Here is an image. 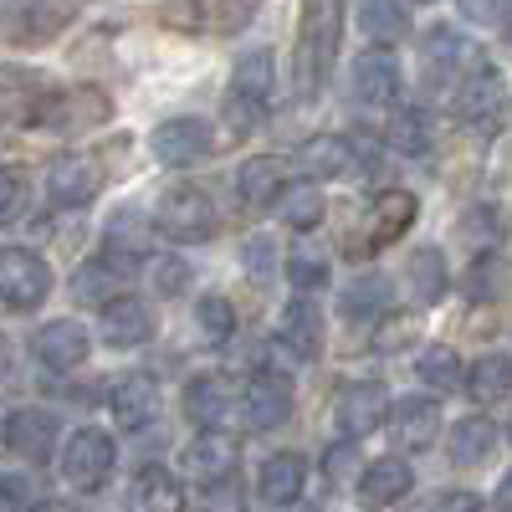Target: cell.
<instances>
[{"label": "cell", "instance_id": "6da1fadb", "mask_svg": "<svg viewBox=\"0 0 512 512\" xmlns=\"http://www.w3.org/2000/svg\"><path fill=\"white\" fill-rule=\"evenodd\" d=\"M344 36V0H303V31H297V93L318 98L338 62Z\"/></svg>", "mask_w": 512, "mask_h": 512}, {"label": "cell", "instance_id": "7a4b0ae2", "mask_svg": "<svg viewBox=\"0 0 512 512\" xmlns=\"http://www.w3.org/2000/svg\"><path fill=\"white\" fill-rule=\"evenodd\" d=\"M77 6L72 0H6L0 6V41L6 47H52V41L72 26Z\"/></svg>", "mask_w": 512, "mask_h": 512}, {"label": "cell", "instance_id": "3957f363", "mask_svg": "<svg viewBox=\"0 0 512 512\" xmlns=\"http://www.w3.org/2000/svg\"><path fill=\"white\" fill-rule=\"evenodd\" d=\"M159 21L185 36H236L256 21V0H159Z\"/></svg>", "mask_w": 512, "mask_h": 512}, {"label": "cell", "instance_id": "277c9868", "mask_svg": "<svg viewBox=\"0 0 512 512\" xmlns=\"http://www.w3.org/2000/svg\"><path fill=\"white\" fill-rule=\"evenodd\" d=\"M272 93H277V67H272V52H246L231 72V93H226V113H231V128L236 134H251L256 123L267 118L272 108Z\"/></svg>", "mask_w": 512, "mask_h": 512}, {"label": "cell", "instance_id": "5b68a950", "mask_svg": "<svg viewBox=\"0 0 512 512\" xmlns=\"http://www.w3.org/2000/svg\"><path fill=\"white\" fill-rule=\"evenodd\" d=\"M410 221H415V195L410 190H384L369 210H364V221L354 226L359 236H349L344 241V251L354 256H374V251H384L390 241H400L405 231H410Z\"/></svg>", "mask_w": 512, "mask_h": 512}, {"label": "cell", "instance_id": "8992f818", "mask_svg": "<svg viewBox=\"0 0 512 512\" xmlns=\"http://www.w3.org/2000/svg\"><path fill=\"white\" fill-rule=\"evenodd\" d=\"M487 57L472 47V36H461L456 26H436L425 36V82L441 93H456L466 77H472Z\"/></svg>", "mask_w": 512, "mask_h": 512}, {"label": "cell", "instance_id": "52a82bcc", "mask_svg": "<svg viewBox=\"0 0 512 512\" xmlns=\"http://www.w3.org/2000/svg\"><path fill=\"white\" fill-rule=\"evenodd\" d=\"M113 461H118L113 436L98 431V425H88V431H77V436L62 446V477H67V487H77V492H98V487L113 477Z\"/></svg>", "mask_w": 512, "mask_h": 512}, {"label": "cell", "instance_id": "ba28073f", "mask_svg": "<svg viewBox=\"0 0 512 512\" xmlns=\"http://www.w3.org/2000/svg\"><path fill=\"white\" fill-rule=\"evenodd\" d=\"M47 292H52V267L36 251H21V246L0 251V297H6V308L31 313L47 303Z\"/></svg>", "mask_w": 512, "mask_h": 512}, {"label": "cell", "instance_id": "9c48e42d", "mask_svg": "<svg viewBox=\"0 0 512 512\" xmlns=\"http://www.w3.org/2000/svg\"><path fill=\"white\" fill-rule=\"evenodd\" d=\"M159 231L175 241H205L216 231V205H210L205 190L195 185H175L159 195Z\"/></svg>", "mask_w": 512, "mask_h": 512}, {"label": "cell", "instance_id": "30bf717a", "mask_svg": "<svg viewBox=\"0 0 512 512\" xmlns=\"http://www.w3.org/2000/svg\"><path fill=\"white\" fill-rule=\"evenodd\" d=\"M149 149L169 169H190V164H200L210 149H216V128H210L205 118H169V123H159L149 134Z\"/></svg>", "mask_w": 512, "mask_h": 512}, {"label": "cell", "instance_id": "8fae6325", "mask_svg": "<svg viewBox=\"0 0 512 512\" xmlns=\"http://www.w3.org/2000/svg\"><path fill=\"white\" fill-rule=\"evenodd\" d=\"M384 415H390V395H384V384H374V379H349L344 390H338V400H333L338 431L354 436V441L374 436L384 425Z\"/></svg>", "mask_w": 512, "mask_h": 512}, {"label": "cell", "instance_id": "7c38bea8", "mask_svg": "<svg viewBox=\"0 0 512 512\" xmlns=\"http://www.w3.org/2000/svg\"><path fill=\"white\" fill-rule=\"evenodd\" d=\"M98 333L113 349H139L144 338H154V308L144 297H108L98 308Z\"/></svg>", "mask_w": 512, "mask_h": 512}, {"label": "cell", "instance_id": "4fadbf2b", "mask_svg": "<svg viewBox=\"0 0 512 512\" xmlns=\"http://www.w3.org/2000/svg\"><path fill=\"white\" fill-rule=\"evenodd\" d=\"M108 118V93L98 88H72L62 98H47V108L36 113L41 128H52V134H82V128H93Z\"/></svg>", "mask_w": 512, "mask_h": 512}, {"label": "cell", "instance_id": "5bb4252c", "mask_svg": "<svg viewBox=\"0 0 512 512\" xmlns=\"http://www.w3.org/2000/svg\"><path fill=\"white\" fill-rule=\"evenodd\" d=\"M236 472V446L216 431H200L185 451H180V477L200 482V487H216V482H231Z\"/></svg>", "mask_w": 512, "mask_h": 512}, {"label": "cell", "instance_id": "9a60e30c", "mask_svg": "<svg viewBox=\"0 0 512 512\" xmlns=\"http://www.w3.org/2000/svg\"><path fill=\"white\" fill-rule=\"evenodd\" d=\"M241 415L251 431H277V425H287L292 415V384L282 374H256L246 384V395H241Z\"/></svg>", "mask_w": 512, "mask_h": 512}, {"label": "cell", "instance_id": "2e32d148", "mask_svg": "<svg viewBox=\"0 0 512 512\" xmlns=\"http://www.w3.org/2000/svg\"><path fill=\"white\" fill-rule=\"evenodd\" d=\"M57 436H62V425H57L52 410H16V415L6 420V446H11L21 461H52Z\"/></svg>", "mask_w": 512, "mask_h": 512}, {"label": "cell", "instance_id": "e0dca14e", "mask_svg": "<svg viewBox=\"0 0 512 512\" xmlns=\"http://www.w3.org/2000/svg\"><path fill=\"white\" fill-rule=\"evenodd\" d=\"M31 354L47 364V369H77L88 359V328L77 318H57V323H41L31 338Z\"/></svg>", "mask_w": 512, "mask_h": 512}, {"label": "cell", "instance_id": "ac0fdd59", "mask_svg": "<svg viewBox=\"0 0 512 512\" xmlns=\"http://www.w3.org/2000/svg\"><path fill=\"white\" fill-rule=\"evenodd\" d=\"M47 108V82L31 67H0V123H36Z\"/></svg>", "mask_w": 512, "mask_h": 512}, {"label": "cell", "instance_id": "d6986e66", "mask_svg": "<svg viewBox=\"0 0 512 512\" xmlns=\"http://www.w3.org/2000/svg\"><path fill=\"white\" fill-rule=\"evenodd\" d=\"M134 256H123V251H108L103 246V256H93V262L88 267H82L77 277H72V297H77V303H108V297H118L113 287L123 282V277H134Z\"/></svg>", "mask_w": 512, "mask_h": 512}, {"label": "cell", "instance_id": "ffe728a7", "mask_svg": "<svg viewBox=\"0 0 512 512\" xmlns=\"http://www.w3.org/2000/svg\"><path fill=\"white\" fill-rule=\"evenodd\" d=\"M47 195L52 205H88L98 195V164L88 154H62L47 164Z\"/></svg>", "mask_w": 512, "mask_h": 512}, {"label": "cell", "instance_id": "44dd1931", "mask_svg": "<svg viewBox=\"0 0 512 512\" xmlns=\"http://www.w3.org/2000/svg\"><path fill=\"white\" fill-rule=\"evenodd\" d=\"M303 482H308V461L297 451H277L262 461V472H256V497L267 507H287L303 497Z\"/></svg>", "mask_w": 512, "mask_h": 512}, {"label": "cell", "instance_id": "7402d4cb", "mask_svg": "<svg viewBox=\"0 0 512 512\" xmlns=\"http://www.w3.org/2000/svg\"><path fill=\"white\" fill-rule=\"evenodd\" d=\"M354 98L364 108H390L400 98V62L390 52H364L354 62Z\"/></svg>", "mask_w": 512, "mask_h": 512}, {"label": "cell", "instance_id": "603a6c76", "mask_svg": "<svg viewBox=\"0 0 512 512\" xmlns=\"http://www.w3.org/2000/svg\"><path fill=\"white\" fill-rule=\"evenodd\" d=\"M185 415L195 431H221L231 415V384L221 374H195L185 384Z\"/></svg>", "mask_w": 512, "mask_h": 512}, {"label": "cell", "instance_id": "cb8c5ba5", "mask_svg": "<svg viewBox=\"0 0 512 512\" xmlns=\"http://www.w3.org/2000/svg\"><path fill=\"white\" fill-rule=\"evenodd\" d=\"M441 436V405L431 395H410L395 405V446L400 451H431Z\"/></svg>", "mask_w": 512, "mask_h": 512}, {"label": "cell", "instance_id": "d4e9b609", "mask_svg": "<svg viewBox=\"0 0 512 512\" xmlns=\"http://www.w3.org/2000/svg\"><path fill=\"white\" fill-rule=\"evenodd\" d=\"M497 451V425L487 415H466L451 425V436H446V456L451 466H461V472H472V466H487Z\"/></svg>", "mask_w": 512, "mask_h": 512}, {"label": "cell", "instance_id": "484cf974", "mask_svg": "<svg viewBox=\"0 0 512 512\" xmlns=\"http://www.w3.org/2000/svg\"><path fill=\"white\" fill-rule=\"evenodd\" d=\"M108 400H113V420L123 425V431H144V425L159 415V390L144 374H123Z\"/></svg>", "mask_w": 512, "mask_h": 512}, {"label": "cell", "instance_id": "4316f807", "mask_svg": "<svg viewBox=\"0 0 512 512\" xmlns=\"http://www.w3.org/2000/svg\"><path fill=\"white\" fill-rule=\"evenodd\" d=\"M236 190H241V200L256 205V210L277 205L282 190H287V164H282L277 154H256V159H246V164H241V175H236Z\"/></svg>", "mask_w": 512, "mask_h": 512}, {"label": "cell", "instance_id": "83f0119b", "mask_svg": "<svg viewBox=\"0 0 512 512\" xmlns=\"http://www.w3.org/2000/svg\"><path fill=\"white\" fill-rule=\"evenodd\" d=\"M410 487H415V472H410L400 456H379V461H369V466H364V477H359V497H364L369 507H390V502H400Z\"/></svg>", "mask_w": 512, "mask_h": 512}, {"label": "cell", "instance_id": "f1b7e54d", "mask_svg": "<svg viewBox=\"0 0 512 512\" xmlns=\"http://www.w3.org/2000/svg\"><path fill=\"white\" fill-rule=\"evenodd\" d=\"M282 344L297 359H318L323 354V313L308 303V297H297V303L282 308Z\"/></svg>", "mask_w": 512, "mask_h": 512}, {"label": "cell", "instance_id": "f546056e", "mask_svg": "<svg viewBox=\"0 0 512 512\" xmlns=\"http://www.w3.org/2000/svg\"><path fill=\"white\" fill-rule=\"evenodd\" d=\"M405 282H410V297H415V308H431L446 297L451 277H446V256L436 246H420L410 262H405Z\"/></svg>", "mask_w": 512, "mask_h": 512}, {"label": "cell", "instance_id": "4dcf8cb0", "mask_svg": "<svg viewBox=\"0 0 512 512\" xmlns=\"http://www.w3.org/2000/svg\"><path fill=\"white\" fill-rule=\"evenodd\" d=\"M359 31L379 47H390L410 31V6L405 0H359Z\"/></svg>", "mask_w": 512, "mask_h": 512}, {"label": "cell", "instance_id": "1f68e13d", "mask_svg": "<svg viewBox=\"0 0 512 512\" xmlns=\"http://www.w3.org/2000/svg\"><path fill=\"white\" fill-rule=\"evenodd\" d=\"M349 144L344 139H333V134H318V139H308L303 149H297V169L318 185V180H338L349 169Z\"/></svg>", "mask_w": 512, "mask_h": 512}, {"label": "cell", "instance_id": "d6a6232c", "mask_svg": "<svg viewBox=\"0 0 512 512\" xmlns=\"http://www.w3.org/2000/svg\"><path fill=\"white\" fill-rule=\"evenodd\" d=\"M466 395L477 405H497L512 395V359L507 354H482L472 369H466Z\"/></svg>", "mask_w": 512, "mask_h": 512}, {"label": "cell", "instance_id": "836d02e7", "mask_svg": "<svg viewBox=\"0 0 512 512\" xmlns=\"http://www.w3.org/2000/svg\"><path fill=\"white\" fill-rule=\"evenodd\" d=\"M154 241V226L144 221V210H113L108 226H103V246L108 251H123V256H134V262H144V251Z\"/></svg>", "mask_w": 512, "mask_h": 512}, {"label": "cell", "instance_id": "e575fe53", "mask_svg": "<svg viewBox=\"0 0 512 512\" xmlns=\"http://www.w3.org/2000/svg\"><path fill=\"white\" fill-rule=\"evenodd\" d=\"M384 149H395L405 159H420L431 149V118H425V108H395L390 128H384Z\"/></svg>", "mask_w": 512, "mask_h": 512}, {"label": "cell", "instance_id": "d590c367", "mask_svg": "<svg viewBox=\"0 0 512 512\" xmlns=\"http://www.w3.org/2000/svg\"><path fill=\"white\" fill-rule=\"evenodd\" d=\"M379 313H390V277H379V272H364L344 287V318L349 323H369Z\"/></svg>", "mask_w": 512, "mask_h": 512}, {"label": "cell", "instance_id": "8d00e7d4", "mask_svg": "<svg viewBox=\"0 0 512 512\" xmlns=\"http://www.w3.org/2000/svg\"><path fill=\"white\" fill-rule=\"evenodd\" d=\"M180 502H185L180 477L159 472V466H144L139 482H134V492H128V507H144V512H175Z\"/></svg>", "mask_w": 512, "mask_h": 512}, {"label": "cell", "instance_id": "74e56055", "mask_svg": "<svg viewBox=\"0 0 512 512\" xmlns=\"http://www.w3.org/2000/svg\"><path fill=\"white\" fill-rule=\"evenodd\" d=\"M451 98H456L461 118H492V108L502 103V77H497V67H487V62H482V67H477L472 77H466Z\"/></svg>", "mask_w": 512, "mask_h": 512}, {"label": "cell", "instance_id": "f35d334b", "mask_svg": "<svg viewBox=\"0 0 512 512\" xmlns=\"http://www.w3.org/2000/svg\"><path fill=\"white\" fill-rule=\"evenodd\" d=\"M466 297H472V303H502V297H512V262H502V256H477L472 277H466Z\"/></svg>", "mask_w": 512, "mask_h": 512}, {"label": "cell", "instance_id": "ab89813d", "mask_svg": "<svg viewBox=\"0 0 512 512\" xmlns=\"http://www.w3.org/2000/svg\"><path fill=\"white\" fill-rule=\"evenodd\" d=\"M415 374H420V384H425L431 395H456L461 384H466V374H461V364H456L451 349H425V354L415 359Z\"/></svg>", "mask_w": 512, "mask_h": 512}, {"label": "cell", "instance_id": "60d3db41", "mask_svg": "<svg viewBox=\"0 0 512 512\" xmlns=\"http://www.w3.org/2000/svg\"><path fill=\"white\" fill-rule=\"evenodd\" d=\"M195 323L205 333V344H226V338L236 333V308H231V297L226 292H205L200 303H195Z\"/></svg>", "mask_w": 512, "mask_h": 512}, {"label": "cell", "instance_id": "b9f144b4", "mask_svg": "<svg viewBox=\"0 0 512 512\" xmlns=\"http://www.w3.org/2000/svg\"><path fill=\"white\" fill-rule=\"evenodd\" d=\"M277 216H282L292 231H313V226L323 221V190H313V185L282 190V200H277Z\"/></svg>", "mask_w": 512, "mask_h": 512}, {"label": "cell", "instance_id": "7bdbcfd3", "mask_svg": "<svg viewBox=\"0 0 512 512\" xmlns=\"http://www.w3.org/2000/svg\"><path fill=\"white\" fill-rule=\"evenodd\" d=\"M287 277H292V287H297V292H318V287L328 282V262H323V251H318V246H308V241H297V246L287 251Z\"/></svg>", "mask_w": 512, "mask_h": 512}, {"label": "cell", "instance_id": "ee69618b", "mask_svg": "<svg viewBox=\"0 0 512 512\" xmlns=\"http://www.w3.org/2000/svg\"><path fill=\"white\" fill-rule=\"evenodd\" d=\"M21 210H26V175L11 164H0V226L21 221Z\"/></svg>", "mask_w": 512, "mask_h": 512}, {"label": "cell", "instance_id": "f6af8a7d", "mask_svg": "<svg viewBox=\"0 0 512 512\" xmlns=\"http://www.w3.org/2000/svg\"><path fill=\"white\" fill-rule=\"evenodd\" d=\"M359 472V446H354V436H344L338 446H328V456H323V477L338 487V482H349Z\"/></svg>", "mask_w": 512, "mask_h": 512}, {"label": "cell", "instance_id": "bcb514c9", "mask_svg": "<svg viewBox=\"0 0 512 512\" xmlns=\"http://www.w3.org/2000/svg\"><path fill=\"white\" fill-rule=\"evenodd\" d=\"M190 277H195V272L180 262V256H164V262L154 267V287H159L164 297H180V292L190 287Z\"/></svg>", "mask_w": 512, "mask_h": 512}, {"label": "cell", "instance_id": "7dc6e473", "mask_svg": "<svg viewBox=\"0 0 512 512\" xmlns=\"http://www.w3.org/2000/svg\"><path fill=\"white\" fill-rule=\"evenodd\" d=\"M461 16L472 26H502L512 16V0H461Z\"/></svg>", "mask_w": 512, "mask_h": 512}, {"label": "cell", "instance_id": "c3c4849f", "mask_svg": "<svg viewBox=\"0 0 512 512\" xmlns=\"http://www.w3.org/2000/svg\"><path fill=\"white\" fill-rule=\"evenodd\" d=\"M36 492H31V477H0V507H31Z\"/></svg>", "mask_w": 512, "mask_h": 512}, {"label": "cell", "instance_id": "681fc988", "mask_svg": "<svg viewBox=\"0 0 512 512\" xmlns=\"http://www.w3.org/2000/svg\"><path fill=\"white\" fill-rule=\"evenodd\" d=\"M272 262H277V256H272V241H262V236L246 241V267H251V277H272Z\"/></svg>", "mask_w": 512, "mask_h": 512}, {"label": "cell", "instance_id": "f907efd6", "mask_svg": "<svg viewBox=\"0 0 512 512\" xmlns=\"http://www.w3.org/2000/svg\"><path fill=\"white\" fill-rule=\"evenodd\" d=\"M461 226H466V231H461L466 241H492V236H497V231H492V226H497L492 210H477V216H466Z\"/></svg>", "mask_w": 512, "mask_h": 512}, {"label": "cell", "instance_id": "816d5d0a", "mask_svg": "<svg viewBox=\"0 0 512 512\" xmlns=\"http://www.w3.org/2000/svg\"><path fill=\"white\" fill-rule=\"evenodd\" d=\"M436 507H482V497L477 492H441Z\"/></svg>", "mask_w": 512, "mask_h": 512}, {"label": "cell", "instance_id": "f5cc1de1", "mask_svg": "<svg viewBox=\"0 0 512 512\" xmlns=\"http://www.w3.org/2000/svg\"><path fill=\"white\" fill-rule=\"evenodd\" d=\"M492 502H497V507H507V512H512V472H507V477H502V487H497V497H492Z\"/></svg>", "mask_w": 512, "mask_h": 512}, {"label": "cell", "instance_id": "db71d44e", "mask_svg": "<svg viewBox=\"0 0 512 512\" xmlns=\"http://www.w3.org/2000/svg\"><path fill=\"white\" fill-rule=\"evenodd\" d=\"M0 369H6V338H0Z\"/></svg>", "mask_w": 512, "mask_h": 512}, {"label": "cell", "instance_id": "11a10c76", "mask_svg": "<svg viewBox=\"0 0 512 512\" xmlns=\"http://www.w3.org/2000/svg\"><path fill=\"white\" fill-rule=\"evenodd\" d=\"M507 41H512V26H507Z\"/></svg>", "mask_w": 512, "mask_h": 512}, {"label": "cell", "instance_id": "9f6ffc18", "mask_svg": "<svg viewBox=\"0 0 512 512\" xmlns=\"http://www.w3.org/2000/svg\"><path fill=\"white\" fill-rule=\"evenodd\" d=\"M425 6H431V0H425Z\"/></svg>", "mask_w": 512, "mask_h": 512}]
</instances>
